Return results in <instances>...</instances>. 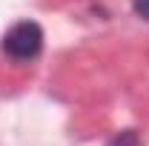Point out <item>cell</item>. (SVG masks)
I'll return each instance as SVG.
<instances>
[{"label": "cell", "mask_w": 149, "mask_h": 146, "mask_svg": "<svg viewBox=\"0 0 149 146\" xmlns=\"http://www.w3.org/2000/svg\"><path fill=\"white\" fill-rule=\"evenodd\" d=\"M3 52L15 60H35L43 52V29L35 20H20L3 35Z\"/></svg>", "instance_id": "1"}, {"label": "cell", "mask_w": 149, "mask_h": 146, "mask_svg": "<svg viewBox=\"0 0 149 146\" xmlns=\"http://www.w3.org/2000/svg\"><path fill=\"white\" fill-rule=\"evenodd\" d=\"M106 146H141V138H138L135 129H123V132H118Z\"/></svg>", "instance_id": "2"}, {"label": "cell", "mask_w": 149, "mask_h": 146, "mask_svg": "<svg viewBox=\"0 0 149 146\" xmlns=\"http://www.w3.org/2000/svg\"><path fill=\"white\" fill-rule=\"evenodd\" d=\"M132 9H135V15H138V17L149 20V0H132Z\"/></svg>", "instance_id": "3"}]
</instances>
